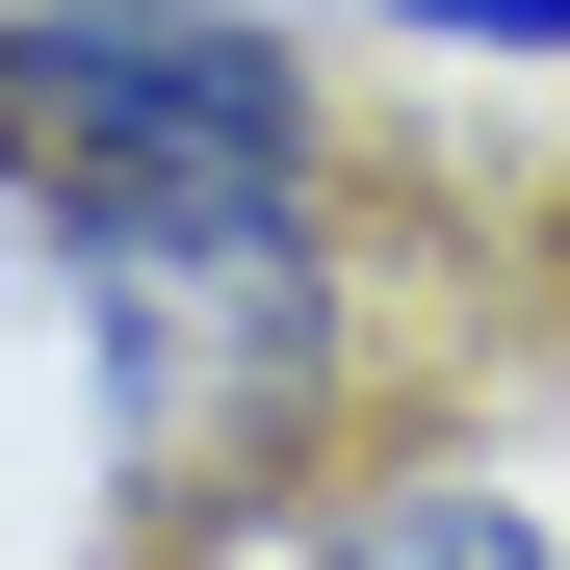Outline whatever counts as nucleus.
<instances>
[{
    "label": "nucleus",
    "mask_w": 570,
    "mask_h": 570,
    "mask_svg": "<svg viewBox=\"0 0 570 570\" xmlns=\"http://www.w3.org/2000/svg\"><path fill=\"white\" fill-rule=\"evenodd\" d=\"M52 259H78L105 441H130L156 519H208L234 466L312 441V390H337V259H312V208H234V234H52Z\"/></svg>",
    "instance_id": "obj_2"
},
{
    "label": "nucleus",
    "mask_w": 570,
    "mask_h": 570,
    "mask_svg": "<svg viewBox=\"0 0 570 570\" xmlns=\"http://www.w3.org/2000/svg\"><path fill=\"white\" fill-rule=\"evenodd\" d=\"M312 570H544V519L493 493V466H363V493L312 519Z\"/></svg>",
    "instance_id": "obj_3"
},
{
    "label": "nucleus",
    "mask_w": 570,
    "mask_h": 570,
    "mask_svg": "<svg viewBox=\"0 0 570 570\" xmlns=\"http://www.w3.org/2000/svg\"><path fill=\"white\" fill-rule=\"evenodd\" d=\"M390 27H441V52H493V78H570V0H390Z\"/></svg>",
    "instance_id": "obj_4"
},
{
    "label": "nucleus",
    "mask_w": 570,
    "mask_h": 570,
    "mask_svg": "<svg viewBox=\"0 0 570 570\" xmlns=\"http://www.w3.org/2000/svg\"><path fill=\"white\" fill-rule=\"evenodd\" d=\"M0 181L52 234H234L312 208V78L234 0H0Z\"/></svg>",
    "instance_id": "obj_1"
}]
</instances>
